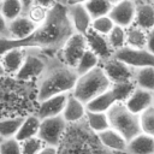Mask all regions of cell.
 <instances>
[{
	"label": "cell",
	"instance_id": "cell-35",
	"mask_svg": "<svg viewBox=\"0 0 154 154\" xmlns=\"http://www.w3.org/2000/svg\"><path fill=\"white\" fill-rule=\"evenodd\" d=\"M43 144L45 143L37 136L25 138L20 141V153L22 154H36L43 147Z\"/></svg>",
	"mask_w": 154,
	"mask_h": 154
},
{
	"label": "cell",
	"instance_id": "cell-43",
	"mask_svg": "<svg viewBox=\"0 0 154 154\" xmlns=\"http://www.w3.org/2000/svg\"><path fill=\"white\" fill-rule=\"evenodd\" d=\"M111 4H114V2H117V1H119V0H108Z\"/></svg>",
	"mask_w": 154,
	"mask_h": 154
},
{
	"label": "cell",
	"instance_id": "cell-25",
	"mask_svg": "<svg viewBox=\"0 0 154 154\" xmlns=\"http://www.w3.org/2000/svg\"><path fill=\"white\" fill-rule=\"evenodd\" d=\"M84 117H87V124L89 129L94 132H100L107 128H109L108 119L106 116V112H91L85 111Z\"/></svg>",
	"mask_w": 154,
	"mask_h": 154
},
{
	"label": "cell",
	"instance_id": "cell-16",
	"mask_svg": "<svg viewBox=\"0 0 154 154\" xmlns=\"http://www.w3.org/2000/svg\"><path fill=\"white\" fill-rule=\"evenodd\" d=\"M126 154H153L154 153V138L153 135L140 132L126 142Z\"/></svg>",
	"mask_w": 154,
	"mask_h": 154
},
{
	"label": "cell",
	"instance_id": "cell-14",
	"mask_svg": "<svg viewBox=\"0 0 154 154\" xmlns=\"http://www.w3.org/2000/svg\"><path fill=\"white\" fill-rule=\"evenodd\" d=\"M126 108L135 114H140L146 108L153 106V90L135 87L131 95L124 102Z\"/></svg>",
	"mask_w": 154,
	"mask_h": 154
},
{
	"label": "cell",
	"instance_id": "cell-12",
	"mask_svg": "<svg viewBox=\"0 0 154 154\" xmlns=\"http://www.w3.org/2000/svg\"><path fill=\"white\" fill-rule=\"evenodd\" d=\"M66 12L73 31L79 34H85L90 29L93 18L90 17L89 12L87 11L83 4L66 5Z\"/></svg>",
	"mask_w": 154,
	"mask_h": 154
},
{
	"label": "cell",
	"instance_id": "cell-18",
	"mask_svg": "<svg viewBox=\"0 0 154 154\" xmlns=\"http://www.w3.org/2000/svg\"><path fill=\"white\" fill-rule=\"evenodd\" d=\"M84 114H85L84 103L81 102L77 97H75L71 94V91H69L64 109L61 112V116L65 119V122L66 123H77L84 118Z\"/></svg>",
	"mask_w": 154,
	"mask_h": 154
},
{
	"label": "cell",
	"instance_id": "cell-19",
	"mask_svg": "<svg viewBox=\"0 0 154 154\" xmlns=\"http://www.w3.org/2000/svg\"><path fill=\"white\" fill-rule=\"evenodd\" d=\"M97 140L107 149L116 152H125V146H126L125 138L112 128H107L97 132Z\"/></svg>",
	"mask_w": 154,
	"mask_h": 154
},
{
	"label": "cell",
	"instance_id": "cell-32",
	"mask_svg": "<svg viewBox=\"0 0 154 154\" xmlns=\"http://www.w3.org/2000/svg\"><path fill=\"white\" fill-rule=\"evenodd\" d=\"M109 46L113 51L125 46V28L120 25H116L112 28V30L106 35Z\"/></svg>",
	"mask_w": 154,
	"mask_h": 154
},
{
	"label": "cell",
	"instance_id": "cell-34",
	"mask_svg": "<svg viewBox=\"0 0 154 154\" xmlns=\"http://www.w3.org/2000/svg\"><path fill=\"white\" fill-rule=\"evenodd\" d=\"M113 26H114V23H113V20L111 19V17L108 14L93 18L91 24H90V28L94 31H96L99 34H102V35H107L112 30Z\"/></svg>",
	"mask_w": 154,
	"mask_h": 154
},
{
	"label": "cell",
	"instance_id": "cell-2",
	"mask_svg": "<svg viewBox=\"0 0 154 154\" xmlns=\"http://www.w3.org/2000/svg\"><path fill=\"white\" fill-rule=\"evenodd\" d=\"M78 75L73 67L61 60L48 59L46 69L38 77L37 100L42 101L52 95L72 90Z\"/></svg>",
	"mask_w": 154,
	"mask_h": 154
},
{
	"label": "cell",
	"instance_id": "cell-13",
	"mask_svg": "<svg viewBox=\"0 0 154 154\" xmlns=\"http://www.w3.org/2000/svg\"><path fill=\"white\" fill-rule=\"evenodd\" d=\"M66 97H67V93H60L40 101V106L35 116L41 120L45 118L61 114L66 102Z\"/></svg>",
	"mask_w": 154,
	"mask_h": 154
},
{
	"label": "cell",
	"instance_id": "cell-1",
	"mask_svg": "<svg viewBox=\"0 0 154 154\" xmlns=\"http://www.w3.org/2000/svg\"><path fill=\"white\" fill-rule=\"evenodd\" d=\"M73 32L69 20L66 5L58 1L48 11L43 23L24 38L0 37V57L11 48H36L42 51L60 49L66 38Z\"/></svg>",
	"mask_w": 154,
	"mask_h": 154
},
{
	"label": "cell",
	"instance_id": "cell-36",
	"mask_svg": "<svg viewBox=\"0 0 154 154\" xmlns=\"http://www.w3.org/2000/svg\"><path fill=\"white\" fill-rule=\"evenodd\" d=\"M0 154H22L20 142L14 137L2 138L0 141Z\"/></svg>",
	"mask_w": 154,
	"mask_h": 154
},
{
	"label": "cell",
	"instance_id": "cell-41",
	"mask_svg": "<svg viewBox=\"0 0 154 154\" xmlns=\"http://www.w3.org/2000/svg\"><path fill=\"white\" fill-rule=\"evenodd\" d=\"M20 2H22V5H23V7H24V12H25V10L34 2V0H20Z\"/></svg>",
	"mask_w": 154,
	"mask_h": 154
},
{
	"label": "cell",
	"instance_id": "cell-17",
	"mask_svg": "<svg viewBox=\"0 0 154 154\" xmlns=\"http://www.w3.org/2000/svg\"><path fill=\"white\" fill-rule=\"evenodd\" d=\"M134 24L144 31L153 30L154 28V8L150 2L141 1L140 4L136 2V11Z\"/></svg>",
	"mask_w": 154,
	"mask_h": 154
},
{
	"label": "cell",
	"instance_id": "cell-29",
	"mask_svg": "<svg viewBox=\"0 0 154 154\" xmlns=\"http://www.w3.org/2000/svg\"><path fill=\"white\" fill-rule=\"evenodd\" d=\"M23 120H24V117H14V118H7L4 120H0V137H1V140L14 137V135L17 134Z\"/></svg>",
	"mask_w": 154,
	"mask_h": 154
},
{
	"label": "cell",
	"instance_id": "cell-30",
	"mask_svg": "<svg viewBox=\"0 0 154 154\" xmlns=\"http://www.w3.org/2000/svg\"><path fill=\"white\" fill-rule=\"evenodd\" d=\"M91 18L108 14L112 4L108 0H88L83 4Z\"/></svg>",
	"mask_w": 154,
	"mask_h": 154
},
{
	"label": "cell",
	"instance_id": "cell-45",
	"mask_svg": "<svg viewBox=\"0 0 154 154\" xmlns=\"http://www.w3.org/2000/svg\"><path fill=\"white\" fill-rule=\"evenodd\" d=\"M134 1H135V2H137V1H140V0H134Z\"/></svg>",
	"mask_w": 154,
	"mask_h": 154
},
{
	"label": "cell",
	"instance_id": "cell-5",
	"mask_svg": "<svg viewBox=\"0 0 154 154\" xmlns=\"http://www.w3.org/2000/svg\"><path fill=\"white\" fill-rule=\"evenodd\" d=\"M48 58L43 55L40 49L36 48H25L24 60L19 70L14 73V76L20 81H26L30 78L40 77V75L46 69Z\"/></svg>",
	"mask_w": 154,
	"mask_h": 154
},
{
	"label": "cell",
	"instance_id": "cell-7",
	"mask_svg": "<svg viewBox=\"0 0 154 154\" xmlns=\"http://www.w3.org/2000/svg\"><path fill=\"white\" fill-rule=\"evenodd\" d=\"M113 57L131 69L154 65V53L146 48H134L125 45L116 49L113 52Z\"/></svg>",
	"mask_w": 154,
	"mask_h": 154
},
{
	"label": "cell",
	"instance_id": "cell-40",
	"mask_svg": "<svg viewBox=\"0 0 154 154\" xmlns=\"http://www.w3.org/2000/svg\"><path fill=\"white\" fill-rule=\"evenodd\" d=\"M88 0H66L65 5H73V4H84Z\"/></svg>",
	"mask_w": 154,
	"mask_h": 154
},
{
	"label": "cell",
	"instance_id": "cell-21",
	"mask_svg": "<svg viewBox=\"0 0 154 154\" xmlns=\"http://www.w3.org/2000/svg\"><path fill=\"white\" fill-rule=\"evenodd\" d=\"M116 101L112 91L109 90V88L107 90H105L103 93L94 96L93 99H90L88 102L84 103L85 111H91V112H106Z\"/></svg>",
	"mask_w": 154,
	"mask_h": 154
},
{
	"label": "cell",
	"instance_id": "cell-11",
	"mask_svg": "<svg viewBox=\"0 0 154 154\" xmlns=\"http://www.w3.org/2000/svg\"><path fill=\"white\" fill-rule=\"evenodd\" d=\"M84 36H85V41H87L88 48L99 58L100 61H103V60L113 57V52L114 51L109 46L106 35L99 34V32L94 31L90 28L84 34Z\"/></svg>",
	"mask_w": 154,
	"mask_h": 154
},
{
	"label": "cell",
	"instance_id": "cell-27",
	"mask_svg": "<svg viewBox=\"0 0 154 154\" xmlns=\"http://www.w3.org/2000/svg\"><path fill=\"white\" fill-rule=\"evenodd\" d=\"M135 87H136V84L131 79V81H126V82L111 83L109 90L112 91L116 101H118V102H125L126 99L131 95V93L135 89Z\"/></svg>",
	"mask_w": 154,
	"mask_h": 154
},
{
	"label": "cell",
	"instance_id": "cell-26",
	"mask_svg": "<svg viewBox=\"0 0 154 154\" xmlns=\"http://www.w3.org/2000/svg\"><path fill=\"white\" fill-rule=\"evenodd\" d=\"M99 64H100L99 58H97L89 48H87V49L84 51V53L82 54V57L78 59V61H77V64H76V66H75V71H76L77 75L79 76V75H83V73H85L87 71L91 70L93 67L97 66Z\"/></svg>",
	"mask_w": 154,
	"mask_h": 154
},
{
	"label": "cell",
	"instance_id": "cell-33",
	"mask_svg": "<svg viewBox=\"0 0 154 154\" xmlns=\"http://www.w3.org/2000/svg\"><path fill=\"white\" fill-rule=\"evenodd\" d=\"M48 11L49 8L47 7H43L41 5H37V4H31L26 10H25V14L30 18V20H32L36 25H40L41 23H43L48 16Z\"/></svg>",
	"mask_w": 154,
	"mask_h": 154
},
{
	"label": "cell",
	"instance_id": "cell-22",
	"mask_svg": "<svg viewBox=\"0 0 154 154\" xmlns=\"http://www.w3.org/2000/svg\"><path fill=\"white\" fill-rule=\"evenodd\" d=\"M132 81L136 87L154 90V67L142 66L132 70Z\"/></svg>",
	"mask_w": 154,
	"mask_h": 154
},
{
	"label": "cell",
	"instance_id": "cell-37",
	"mask_svg": "<svg viewBox=\"0 0 154 154\" xmlns=\"http://www.w3.org/2000/svg\"><path fill=\"white\" fill-rule=\"evenodd\" d=\"M0 37H10L7 29V20L0 12Z\"/></svg>",
	"mask_w": 154,
	"mask_h": 154
},
{
	"label": "cell",
	"instance_id": "cell-6",
	"mask_svg": "<svg viewBox=\"0 0 154 154\" xmlns=\"http://www.w3.org/2000/svg\"><path fill=\"white\" fill-rule=\"evenodd\" d=\"M66 130V122L61 114L45 118L40 120V126L36 136L46 144L58 147L60 144L64 131Z\"/></svg>",
	"mask_w": 154,
	"mask_h": 154
},
{
	"label": "cell",
	"instance_id": "cell-28",
	"mask_svg": "<svg viewBox=\"0 0 154 154\" xmlns=\"http://www.w3.org/2000/svg\"><path fill=\"white\" fill-rule=\"evenodd\" d=\"M0 12L8 22L24 13V7L20 0H0Z\"/></svg>",
	"mask_w": 154,
	"mask_h": 154
},
{
	"label": "cell",
	"instance_id": "cell-23",
	"mask_svg": "<svg viewBox=\"0 0 154 154\" xmlns=\"http://www.w3.org/2000/svg\"><path fill=\"white\" fill-rule=\"evenodd\" d=\"M125 29V45L134 48H146L147 43V31L131 24Z\"/></svg>",
	"mask_w": 154,
	"mask_h": 154
},
{
	"label": "cell",
	"instance_id": "cell-20",
	"mask_svg": "<svg viewBox=\"0 0 154 154\" xmlns=\"http://www.w3.org/2000/svg\"><path fill=\"white\" fill-rule=\"evenodd\" d=\"M24 54H25L24 48H11L6 51L1 55L2 57L1 61L4 65L5 72L14 75L22 66V63L24 60Z\"/></svg>",
	"mask_w": 154,
	"mask_h": 154
},
{
	"label": "cell",
	"instance_id": "cell-24",
	"mask_svg": "<svg viewBox=\"0 0 154 154\" xmlns=\"http://www.w3.org/2000/svg\"><path fill=\"white\" fill-rule=\"evenodd\" d=\"M38 126H40V119L35 114L29 116V117H24V120L20 124L17 134L14 135V138L20 142L25 138L36 136V134L38 131Z\"/></svg>",
	"mask_w": 154,
	"mask_h": 154
},
{
	"label": "cell",
	"instance_id": "cell-39",
	"mask_svg": "<svg viewBox=\"0 0 154 154\" xmlns=\"http://www.w3.org/2000/svg\"><path fill=\"white\" fill-rule=\"evenodd\" d=\"M57 2H58V0H34V4L41 5V6L47 7V8H51V7L54 6Z\"/></svg>",
	"mask_w": 154,
	"mask_h": 154
},
{
	"label": "cell",
	"instance_id": "cell-38",
	"mask_svg": "<svg viewBox=\"0 0 154 154\" xmlns=\"http://www.w3.org/2000/svg\"><path fill=\"white\" fill-rule=\"evenodd\" d=\"M36 154H58V148L53 146H43Z\"/></svg>",
	"mask_w": 154,
	"mask_h": 154
},
{
	"label": "cell",
	"instance_id": "cell-8",
	"mask_svg": "<svg viewBox=\"0 0 154 154\" xmlns=\"http://www.w3.org/2000/svg\"><path fill=\"white\" fill-rule=\"evenodd\" d=\"M87 48H88V46H87L84 34L73 31L66 38V41L63 43V46L60 48V52H61L60 60L63 63H65L66 65L75 69L78 59L82 57V54L84 53V51Z\"/></svg>",
	"mask_w": 154,
	"mask_h": 154
},
{
	"label": "cell",
	"instance_id": "cell-15",
	"mask_svg": "<svg viewBox=\"0 0 154 154\" xmlns=\"http://www.w3.org/2000/svg\"><path fill=\"white\" fill-rule=\"evenodd\" d=\"M36 26L37 25L32 20H30V18L25 13H22L18 17L7 22L8 36L11 38H16V40L24 38L28 35H30L35 30Z\"/></svg>",
	"mask_w": 154,
	"mask_h": 154
},
{
	"label": "cell",
	"instance_id": "cell-4",
	"mask_svg": "<svg viewBox=\"0 0 154 154\" xmlns=\"http://www.w3.org/2000/svg\"><path fill=\"white\" fill-rule=\"evenodd\" d=\"M106 116L108 119L109 128L119 132L126 142L137 134L142 132L138 123V114H135L129 111L124 102H114L106 111Z\"/></svg>",
	"mask_w": 154,
	"mask_h": 154
},
{
	"label": "cell",
	"instance_id": "cell-10",
	"mask_svg": "<svg viewBox=\"0 0 154 154\" xmlns=\"http://www.w3.org/2000/svg\"><path fill=\"white\" fill-rule=\"evenodd\" d=\"M136 11V2L134 0H119L112 4L108 16L116 25L129 26L134 23Z\"/></svg>",
	"mask_w": 154,
	"mask_h": 154
},
{
	"label": "cell",
	"instance_id": "cell-46",
	"mask_svg": "<svg viewBox=\"0 0 154 154\" xmlns=\"http://www.w3.org/2000/svg\"><path fill=\"white\" fill-rule=\"evenodd\" d=\"M0 141H1V137H0Z\"/></svg>",
	"mask_w": 154,
	"mask_h": 154
},
{
	"label": "cell",
	"instance_id": "cell-9",
	"mask_svg": "<svg viewBox=\"0 0 154 154\" xmlns=\"http://www.w3.org/2000/svg\"><path fill=\"white\" fill-rule=\"evenodd\" d=\"M101 63V69L103 70L105 75L109 79L111 83H119V82H126L132 79V70L128 65H125L123 61L118 60L114 57H111Z\"/></svg>",
	"mask_w": 154,
	"mask_h": 154
},
{
	"label": "cell",
	"instance_id": "cell-44",
	"mask_svg": "<svg viewBox=\"0 0 154 154\" xmlns=\"http://www.w3.org/2000/svg\"><path fill=\"white\" fill-rule=\"evenodd\" d=\"M58 1H60V2H63V4H65V2H66V0H58Z\"/></svg>",
	"mask_w": 154,
	"mask_h": 154
},
{
	"label": "cell",
	"instance_id": "cell-3",
	"mask_svg": "<svg viewBox=\"0 0 154 154\" xmlns=\"http://www.w3.org/2000/svg\"><path fill=\"white\" fill-rule=\"evenodd\" d=\"M111 87V82L100 65L79 75L71 90V94L81 102L85 103L94 96L103 93Z\"/></svg>",
	"mask_w": 154,
	"mask_h": 154
},
{
	"label": "cell",
	"instance_id": "cell-42",
	"mask_svg": "<svg viewBox=\"0 0 154 154\" xmlns=\"http://www.w3.org/2000/svg\"><path fill=\"white\" fill-rule=\"evenodd\" d=\"M6 72H5V69H4V65H2V61L0 60V77H2L4 75H5Z\"/></svg>",
	"mask_w": 154,
	"mask_h": 154
},
{
	"label": "cell",
	"instance_id": "cell-31",
	"mask_svg": "<svg viewBox=\"0 0 154 154\" xmlns=\"http://www.w3.org/2000/svg\"><path fill=\"white\" fill-rule=\"evenodd\" d=\"M138 123L142 132L148 135L154 134V108L153 106L146 108L138 114Z\"/></svg>",
	"mask_w": 154,
	"mask_h": 154
}]
</instances>
